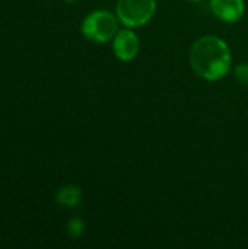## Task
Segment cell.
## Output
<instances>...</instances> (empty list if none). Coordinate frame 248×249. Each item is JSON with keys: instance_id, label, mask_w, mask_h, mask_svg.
<instances>
[{"instance_id": "52a82bcc", "label": "cell", "mask_w": 248, "mask_h": 249, "mask_svg": "<svg viewBox=\"0 0 248 249\" xmlns=\"http://www.w3.org/2000/svg\"><path fill=\"white\" fill-rule=\"evenodd\" d=\"M67 232L72 238H79L85 232V225L79 217H75L67 225Z\"/></svg>"}, {"instance_id": "3957f363", "label": "cell", "mask_w": 248, "mask_h": 249, "mask_svg": "<svg viewBox=\"0 0 248 249\" xmlns=\"http://www.w3.org/2000/svg\"><path fill=\"white\" fill-rule=\"evenodd\" d=\"M156 0H118L117 16L129 28L146 25L155 15Z\"/></svg>"}, {"instance_id": "ba28073f", "label": "cell", "mask_w": 248, "mask_h": 249, "mask_svg": "<svg viewBox=\"0 0 248 249\" xmlns=\"http://www.w3.org/2000/svg\"><path fill=\"white\" fill-rule=\"evenodd\" d=\"M234 77L244 86H248V63L238 64L234 70Z\"/></svg>"}, {"instance_id": "8992f818", "label": "cell", "mask_w": 248, "mask_h": 249, "mask_svg": "<svg viewBox=\"0 0 248 249\" xmlns=\"http://www.w3.org/2000/svg\"><path fill=\"white\" fill-rule=\"evenodd\" d=\"M56 201L64 209H75L82 201V191L77 185H66L57 191Z\"/></svg>"}, {"instance_id": "6da1fadb", "label": "cell", "mask_w": 248, "mask_h": 249, "mask_svg": "<svg viewBox=\"0 0 248 249\" xmlns=\"http://www.w3.org/2000/svg\"><path fill=\"white\" fill-rule=\"evenodd\" d=\"M190 63L200 77L212 82L219 80L231 70L229 47L224 39L215 35H205L193 44Z\"/></svg>"}, {"instance_id": "7a4b0ae2", "label": "cell", "mask_w": 248, "mask_h": 249, "mask_svg": "<svg viewBox=\"0 0 248 249\" xmlns=\"http://www.w3.org/2000/svg\"><path fill=\"white\" fill-rule=\"evenodd\" d=\"M82 34L94 42H107L117 34V18L107 10L89 13L82 23Z\"/></svg>"}, {"instance_id": "5b68a950", "label": "cell", "mask_w": 248, "mask_h": 249, "mask_svg": "<svg viewBox=\"0 0 248 249\" xmlns=\"http://www.w3.org/2000/svg\"><path fill=\"white\" fill-rule=\"evenodd\" d=\"M213 15L224 22H237L244 15V0H210Z\"/></svg>"}, {"instance_id": "30bf717a", "label": "cell", "mask_w": 248, "mask_h": 249, "mask_svg": "<svg viewBox=\"0 0 248 249\" xmlns=\"http://www.w3.org/2000/svg\"><path fill=\"white\" fill-rule=\"evenodd\" d=\"M193 1H200V0H193Z\"/></svg>"}, {"instance_id": "277c9868", "label": "cell", "mask_w": 248, "mask_h": 249, "mask_svg": "<svg viewBox=\"0 0 248 249\" xmlns=\"http://www.w3.org/2000/svg\"><path fill=\"white\" fill-rule=\"evenodd\" d=\"M113 50H114V54L117 58H120L123 61H130L137 55V53L140 50V41L133 31L123 29L114 35Z\"/></svg>"}, {"instance_id": "9c48e42d", "label": "cell", "mask_w": 248, "mask_h": 249, "mask_svg": "<svg viewBox=\"0 0 248 249\" xmlns=\"http://www.w3.org/2000/svg\"><path fill=\"white\" fill-rule=\"evenodd\" d=\"M67 3H75V1H77V0H66Z\"/></svg>"}]
</instances>
